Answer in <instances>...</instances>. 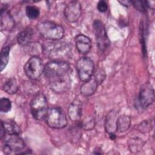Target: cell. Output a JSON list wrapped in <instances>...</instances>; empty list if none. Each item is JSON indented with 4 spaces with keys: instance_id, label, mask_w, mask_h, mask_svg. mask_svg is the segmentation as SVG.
Segmentation results:
<instances>
[{
    "instance_id": "ffe728a7",
    "label": "cell",
    "mask_w": 155,
    "mask_h": 155,
    "mask_svg": "<svg viewBox=\"0 0 155 155\" xmlns=\"http://www.w3.org/2000/svg\"><path fill=\"white\" fill-rule=\"evenodd\" d=\"M3 90L10 94H15L19 88V85L15 78H12L8 79L3 85Z\"/></svg>"
},
{
    "instance_id": "30bf717a",
    "label": "cell",
    "mask_w": 155,
    "mask_h": 155,
    "mask_svg": "<svg viewBox=\"0 0 155 155\" xmlns=\"http://www.w3.org/2000/svg\"><path fill=\"white\" fill-rule=\"evenodd\" d=\"M154 101V91L153 86L148 82L143 84L140 88L139 101L142 108L145 109Z\"/></svg>"
},
{
    "instance_id": "8fae6325",
    "label": "cell",
    "mask_w": 155,
    "mask_h": 155,
    "mask_svg": "<svg viewBox=\"0 0 155 155\" xmlns=\"http://www.w3.org/2000/svg\"><path fill=\"white\" fill-rule=\"evenodd\" d=\"M82 13L81 4L78 1H71L65 7L64 15L70 22H76L81 17Z\"/></svg>"
},
{
    "instance_id": "836d02e7",
    "label": "cell",
    "mask_w": 155,
    "mask_h": 155,
    "mask_svg": "<svg viewBox=\"0 0 155 155\" xmlns=\"http://www.w3.org/2000/svg\"><path fill=\"white\" fill-rule=\"evenodd\" d=\"M109 136H110V138L111 140H114L116 139V134L114 133H110V134H109Z\"/></svg>"
},
{
    "instance_id": "7a4b0ae2",
    "label": "cell",
    "mask_w": 155,
    "mask_h": 155,
    "mask_svg": "<svg viewBox=\"0 0 155 155\" xmlns=\"http://www.w3.org/2000/svg\"><path fill=\"white\" fill-rule=\"evenodd\" d=\"M36 29L42 38L51 41L59 40L64 35L63 27L52 21L40 22L37 24Z\"/></svg>"
},
{
    "instance_id": "2e32d148",
    "label": "cell",
    "mask_w": 155,
    "mask_h": 155,
    "mask_svg": "<svg viewBox=\"0 0 155 155\" xmlns=\"http://www.w3.org/2000/svg\"><path fill=\"white\" fill-rule=\"evenodd\" d=\"M33 30L30 27H27L21 31L17 36V41L21 45L25 46L31 43L33 36Z\"/></svg>"
},
{
    "instance_id": "603a6c76",
    "label": "cell",
    "mask_w": 155,
    "mask_h": 155,
    "mask_svg": "<svg viewBox=\"0 0 155 155\" xmlns=\"http://www.w3.org/2000/svg\"><path fill=\"white\" fill-rule=\"evenodd\" d=\"M143 146L142 140L139 138H134L130 140L129 144V148L131 151L133 153H137L140 151Z\"/></svg>"
},
{
    "instance_id": "3957f363",
    "label": "cell",
    "mask_w": 155,
    "mask_h": 155,
    "mask_svg": "<svg viewBox=\"0 0 155 155\" xmlns=\"http://www.w3.org/2000/svg\"><path fill=\"white\" fill-rule=\"evenodd\" d=\"M31 114L36 120H41L45 119L48 111L47 99L42 93H37L33 97L30 102Z\"/></svg>"
},
{
    "instance_id": "484cf974",
    "label": "cell",
    "mask_w": 155,
    "mask_h": 155,
    "mask_svg": "<svg viewBox=\"0 0 155 155\" xmlns=\"http://www.w3.org/2000/svg\"><path fill=\"white\" fill-rule=\"evenodd\" d=\"M153 127L152 121L150 120H144L138 126V130L140 132L147 133L151 130Z\"/></svg>"
},
{
    "instance_id": "ba28073f",
    "label": "cell",
    "mask_w": 155,
    "mask_h": 155,
    "mask_svg": "<svg viewBox=\"0 0 155 155\" xmlns=\"http://www.w3.org/2000/svg\"><path fill=\"white\" fill-rule=\"evenodd\" d=\"M76 68L80 80L86 82L92 77L94 65L93 61L90 58L82 57L78 61Z\"/></svg>"
},
{
    "instance_id": "5bb4252c",
    "label": "cell",
    "mask_w": 155,
    "mask_h": 155,
    "mask_svg": "<svg viewBox=\"0 0 155 155\" xmlns=\"http://www.w3.org/2000/svg\"><path fill=\"white\" fill-rule=\"evenodd\" d=\"M1 28L4 30H10L15 25V21L6 8H2L0 16Z\"/></svg>"
},
{
    "instance_id": "52a82bcc",
    "label": "cell",
    "mask_w": 155,
    "mask_h": 155,
    "mask_svg": "<svg viewBox=\"0 0 155 155\" xmlns=\"http://www.w3.org/2000/svg\"><path fill=\"white\" fill-rule=\"evenodd\" d=\"M93 30L98 49L101 52L105 51L110 45V41L105 26L100 20H96L94 21Z\"/></svg>"
},
{
    "instance_id": "9c48e42d",
    "label": "cell",
    "mask_w": 155,
    "mask_h": 155,
    "mask_svg": "<svg viewBox=\"0 0 155 155\" xmlns=\"http://www.w3.org/2000/svg\"><path fill=\"white\" fill-rule=\"evenodd\" d=\"M4 142L3 150L6 154H13L19 153L25 147L23 140L19 135H9Z\"/></svg>"
},
{
    "instance_id": "4dcf8cb0",
    "label": "cell",
    "mask_w": 155,
    "mask_h": 155,
    "mask_svg": "<svg viewBox=\"0 0 155 155\" xmlns=\"http://www.w3.org/2000/svg\"><path fill=\"white\" fill-rule=\"evenodd\" d=\"M145 4L147 7H148L152 10L154 9L155 2L154 1H145Z\"/></svg>"
},
{
    "instance_id": "4316f807",
    "label": "cell",
    "mask_w": 155,
    "mask_h": 155,
    "mask_svg": "<svg viewBox=\"0 0 155 155\" xmlns=\"http://www.w3.org/2000/svg\"><path fill=\"white\" fill-rule=\"evenodd\" d=\"M145 28H144V24L142 22L140 24V41L142 44V52L143 55L146 54V44L145 42Z\"/></svg>"
},
{
    "instance_id": "f546056e",
    "label": "cell",
    "mask_w": 155,
    "mask_h": 155,
    "mask_svg": "<svg viewBox=\"0 0 155 155\" xmlns=\"http://www.w3.org/2000/svg\"><path fill=\"white\" fill-rule=\"evenodd\" d=\"M97 8L99 12L101 13L105 12L108 9L107 3L105 1H99L97 5Z\"/></svg>"
},
{
    "instance_id": "f1b7e54d",
    "label": "cell",
    "mask_w": 155,
    "mask_h": 155,
    "mask_svg": "<svg viewBox=\"0 0 155 155\" xmlns=\"http://www.w3.org/2000/svg\"><path fill=\"white\" fill-rule=\"evenodd\" d=\"M93 77L97 81V84H100L102 83V82L104 81V79L106 77V75H105V73L104 70H103L101 68V69H98L97 70H96Z\"/></svg>"
},
{
    "instance_id": "d4e9b609",
    "label": "cell",
    "mask_w": 155,
    "mask_h": 155,
    "mask_svg": "<svg viewBox=\"0 0 155 155\" xmlns=\"http://www.w3.org/2000/svg\"><path fill=\"white\" fill-rule=\"evenodd\" d=\"M12 108L11 101L5 97L1 99L0 101V111L2 113H7Z\"/></svg>"
},
{
    "instance_id": "277c9868",
    "label": "cell",
    "mask_w": 155,
    "mask_h": 155,
    "mask_svg": "<svg viewBox=\"0 0 155 155\" xmlns=\"http://www.w3.org/2000/svg\"><path fill=\"white\" fill-rule=\"evenodd\" d=\"M51 42L42 46V50L48 57L60 61V59L67 56L70 51L67 43L61 42Z\"/></svg>"
},
{
    "instance_id": "7c38bea8",
    "label": "cell",
    "mask_w": 155,
    "mask_h": 155,
    "mask_svg": "<svg viewBox=\"0 0 155 155\" xmlns=\"http://www.w3.org/2000/svg\"><path fill=\"white\" fill-rule=\"evenodd\" d=\"M68 114L71 120L74 122L80 121L82 114V107L79 100L75 99L72 101L68 107Z\"/></svg>"
},
{
    "instance_id": "8992f818",
    "label": "cell",
    "mask_w": 155,
    "mask_h": 155,
    "mask_svg": "<svg viewBox=\"0 0 155 155\" xmlns=\"http://www.w3.org/2000/svg\"><path fill=\"white\" fill-rule=\"evenodd\" d=\"M24 70L26 76L31 80L38 79L44 71L42 60L38 56H32L24 65Z\"/></svg>"
},
{
    "instance_id": "e0dca14e",
    "label": "cell",
    "mask_w": 155,
    "mask_h": 155,
    "mask_svg": "<svg viewBox=\"0 0 155 155\" xmlns=\"http://www.w3.org/2000/svg\"><path fill=\"white\" fill-rule=\"evenodd\" d=\"M98 85L94 78L91 77L88 81L84 82L81 85V92L85 96H90L96 91Z\"/></svg>"
},
{
    "instance_id": "1f68e13d",
    "label": "cell",
    "mask_w": 155,
    "mask_h": 155,
    "mask_svg": "<svg viewBox=\"0 0 155 155\" xmlns=\"http://www.w3.org/2000/svg\"><path fill=\"white\" fill-rule=\"evenodd\" d=\"M119 2L126 7H128L129 5H130L131 4V1H119Z\"/></svg>"
},
{
    "instance_id": "4fadbf2b",
    "label": "cell",
    "mask_w": 155,
    "mask_h": 155,
    "mask_svg": "<svg viewBox=\"0 0 155 155\" xmlns=\"http://www.w3.org/2000/svg\"><path fill=\"white\" fill-rule=\"evenodd\" d=\"M75 44L78 51L81 54L88 53L91 47L90 39L83 34H79L76 36Z\"/></svg>"
},
{
    "instance_id": "d6986e66",
    "label": "cell",
    "mask_w": 155,
    "mask_h": 155,
    "mask_svg": "<svg viewBox=\"0 0 155 155\" xmlns=\"http://www.w3.org/2000/svg\"><path fill=\"white\" fill-rule=\"evenodd\" d=\"M131 125V118L127 115H122L117 117V131L120 133L127 131Z\"/></svg>"
},
{
    "instance_id": "cb8c5ba5",
    "label": "cell",
    "mask_w": 155,
    "mask_h": 155,
    "mask_svg": "<svg viewBox=\"0 0 155 155\" xmlns=\"http://www.w3.org/2000/svg\"><path fill=\"white\" fill-rule=\"evenodd\" d=\"M94 119L92 117H85L82 121L79 122V127L85 129V130H91L92 129L94 126Z\"/></svg>"
},
{
    "instance_id": "83f0119b",
    "label": "cell",
    "mask_w": 155,
    "mask_h": 155,
    "mask_svg": "<svg viewBox=\"0 0 155 155\" xmlns=\"http://www.w3.org/2000/svg\"><path fill=\"white\" fill-rule=\"evenodd\" d=\"M131 4L135 8H136L139 12H146L147 6H146L145 1H131Z\"/></svg>"
},
{
    "instance_id": "44dd1931",
    "label": "cell",
    "mask_w": 155,
    "mask_h": 155,
    "mask_svg": "<svg viewBox=\"0 0 155 155\" xmlns=\"http://www.w3.org/2000/svg\"><path fill=\"white\" fill-rule=\"evenodd\" d=\"M9 52L10 47L8 46H5L2 48L1 51V64L0 68L2 71L7 66L8 60H9Z\"/></svg>"
},
{
    "instance_id": "5b68a950",
    "label": "cell",
    "mask_w": 155,
    "mask_h": 155,
    "mask_svg": "<svg viewBox=\"0 0 155 155\" xmlns=\"http://www.w3.org/2000/svg\"><path fill=\"white\" fill-rule=\"evenodd\" d=\"M45 119L50 127L56 129L65 127L68 122L65 113L59 107H53L48 110Z\"/></svg>"
},
{
    "instance_id": "7402d4cb",
    "label": "cell",
    "mask_w": 155,
    "mask_h": 155,
    "mask_svg": "<svg viewBox=\"0 0 155 155\" xmlns=\"http://www.w3.org/2000/svg\"><path fill=\"white\" fill-rule=\"evenodd\" d=\"M27 16L30 19H35L39 16V9L34 5H28L25 8Z\"/></svg>"
},
{
    "instance_id": "ac0fdd59",
    "label": "cell",
    "mask_w": 155,
    "mask_h": 155,
    "mask_svg": "<svg viewBox=\"0 0 155 155\" xmlns=\"http://www.w3.org/2000/svg\"><path fill=\"white\" fill-rule=\"evenodd\" d=\"M1 123L4 127L5 133H7L8 135H19L21 132V129L19 125L13 120L1 121Z\"/></svg>"
},
{
    "instance_id": "9a60e30c",
    "label": "cell",
    "mask_w": 155,
    "mask_h": 155,
    "mask_svg": "<svg viewBox=\"0 0 155 155\" xmlns=\"http://www.w3.org/2000/svg\"><path fill=\"white\" fill-rule=\"evenodd\" d=\"M117 117V113L114 110L110 111L108 115L107 116L105 124V128L106 131L108 134L114 133L115 131H117L116 124Z\"/></svg>"
},
{
    "instance_id": "6da1fadb",
    "label": "cell",
    "mask_w": 155,
    "mask_h": 155,
    "mask_svg": "<svg viewBox=\"0 0 155 155\" xmlns=\"http://www.w3.org/2000/svg\"><path fill=\"white\" fill-rule=\"evenodd\" d=\"M44 74L50 88L56 93H65L71 86V68L64 61H53L44 66Z\"/></svg>"
},
{
    "instance_id": "d6a6232c",
    "label": "cell",
    "mask_w": 155,
    "mask_h": 155,
    "mask_svg": "<svg viewBox=\"0 0 155 155\" xmlns=\"http://www.w3.org/2000/svg\"><path fill=\"white\" fill-rule=\"evenodd\" d=\"M5 134V130L4 128V127L2 125V124L1 123V131H0V136H1V139H2L3 138V137L4 136Z\"/></svg>"
}]
</instances>
